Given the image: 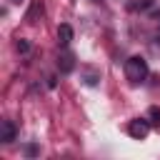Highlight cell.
I'll list each match as a JSON object with an SVG mask.
<instances>
[{
    "mask_svg": "<svg viewBox=\"0 0 160 160\" xmlns=\"http://www.w3.org/2000/svg\"><path fill=\"white\" fill-rule=\"evenodd\" d=\"M10 2H22V0H10Z\"/></svg>",
    "mask_w": 160,
    "mask_h": 160,
    "instance_id": "cell-10",
    "label": "cell"
},
{
    "mask_svg": "<svg viewBox=\"0 0 160 160\" xmlns=\"http://www.w3.org/2000/svg\"><path fill=\"white\" fill-rule=\"evenodd\" d=\"M58 68H60V72H72L75 70V58L70 52H62L58 58Z\"/></svg>",
    "mask_w": 160,
    "mask_h": 160,
    "instance_id": "cell-4",
    "label": "cell"
},
{
    "mask_svg": "<svg viewBox=\"0 0 160 160\" xmlns=\"http://www.w3.org/2000/svg\"><path fill=\"white\" fill-rule=\"evenodd\" d=\"M15 135H18L15 125H12L10 120H2V122H0V140H2V142H12Z\"/></svg>",
    "mask_w": 160,
    "mask_h": 160,
    "instance_id": "cell-3",
    "label": "cell"
},
{
    "mask_svg": "<svg viewBox=\"0 0 160 160\" xmlns=\"http://www.w3.org/2000/svg\"><path fill=\"white\" fill-rule=\"evenodd\" d=\"M148 122L152 128H160V108H150L148 110Z\"/></svg>",
    "mask_w": 160,
    "mask_h": 160,
    "instance_id": "cell-7",
    "label": "cell"
},
{
    "mask_svg": "<svg viewBox=\"0 0 160 160\" xmlns=\"http://www.w3.org/2000/svg\"><path fill=\"white\" fill-rule=\"evenodd\" d=\"M15 50H18L20 55H28V52H30V40H25V38H20V40L15 42Z\"/></svg>",
    "mask_w": 160,
    "mask_h": 160,
    "instance_id": "cell-8",
    "label": "cell"
},
{
    "mask_svg": "<svg viewBox=\"0 0 160 160\" xmlns=\"http://www.w3.org/2000/svg\"><path fill=\"white\" fill-rule=\"evenodd\" d=\"M150 122H148V118H138V120H130V125H128V132H130V138H135V140H145L148 138V132H150Z\"/></svg>",
    "mask_w": 160,
    "mask_h": 160,
    "instance_id": "cell-2",
    "label": "cell"
},
{
    "mask_svg": "<svg viewBox=\"0 0 160 160\" xmlns=\"http://www.w3.org/2000/svg\"><path fill=\"white\" fill-rule=\"evenodd\" d=\"M25 152H28V155H35V152H38V148H35V145H28V148H25Z\"/></svg>",
    "mask_w": 160,
    "mask_h": 160,
    "instance_id": "cell-9",
    "label": "cell"
},
{
    "mask_svg": "<svg viewBox=\"0 0 160 160\" xmlns=\"http://www.w3.org/2000/svg\"><path fill=\"white\" fill-rule=\"evenodd\" d=\"M58 42H60V45H70V42H72V28H70L68 22H62V25L58 28Z\"/></svg>",
    "mask_w": 160,
    "mask_h": 160,
    "instance_id": "cell-5",
    "label": "cell"
},
{
    "mask_svg": "<svg viewBox=\"0 0 160 160\" xmlns=\"http://www.w3.org/2000/svg\"><path fill=\"white\" fill-rule=\"evenodd\" d=\"M125 78L130 80V82H142L145 78H148V60L145 58H140V55H132V58H128L125 60Z\"/></svg>",
    "mask_w": 160,
    "mask_h": 160,
    "instance_id": "cell-1",
    "label": "cell"
},
{
    "mask_svg": "<svg viewBox=\"0 0 160 160\" xmlns=\"http://www.w3.org/2000/svg\"><path fill=\"white\" fill-rule=\"evenodd\" d=\"M148 8H152V0H132V2H128V10H130V12L148 10Z\"/></svg>",
    "mask_w": 160,
    "mask_h": 160,
    "instance_id": "cell-6",
    "label": "cell"
}]
</instances>
